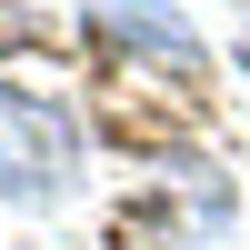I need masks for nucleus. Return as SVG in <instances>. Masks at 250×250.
<instances>
[{
	"label": "nucleus",
	"mask_w": 250,
	"mask_h": 250,
	"mask_svg": "<svg viewBox=\"0 0 250 250\" xmlns=\"http://www.w3.org/2000/svg\"><path fill=\"white\" fill-rule=\"evenodd\" d=\"M70 180V130L50 120V100H0V190L50 200Z\"/></svg>",
	"instance_id": "obj_1"
}]
</instances>
